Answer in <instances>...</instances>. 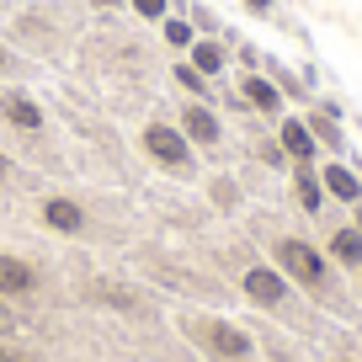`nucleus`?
<instances>
[{
  "instance_id": "obj_22",
  "label": "nucleus",
  "mask_w": 362,
  "mask_h": 362,
  "mask_svg": "<svg viewBox=\"0 0 362 362\" xmlns=\"http://www.w3.org/2000/svg\"><path fill=\"white\" fill-rule=\"evenodd\" d=\"M357 229H362V203H357Z\"/></svg>"
},
{
  "instance_id": "obj_2",
  "label": "nucleus",
  "mask_w": 362,
  "mask_h": 362,
  "mask_svg": "<svg viewBox=\"0 0 362 362\" xmlns=\"http://www.w3.org/2000/svg\"><path fill=\"white\" fill-rule=\"evenodd\" d=\"M277 261L288 267V277L304 288H325V256L304 240H277Z\"/></svg>"
},
{
  "instance_id": "obj_18",
  "label": "nucleus",
  "mask_w": 362,
  "mask_h": 362,
  "mask_svg": "<svg viewBox=\"0 0 362 362\" xmlns=\"http://www.w3.org/2000/svg\"><path fill=\"white\" fill-rule=\"evenodd\" d=\"M176 80H181L187 90H203V75H197V69H176Z\"/></svg>"
},
{
  "instance_id": "obj_9",
  "label": "nucleus",
  "mask_w": 362,
  "mask_h": 362,
  "mask_svg": "<svg viewBox=\"0 0 362 362\" xmlns=\"http://www.w3.org/2000/svg\"><path fill=\"white\" fill-rule=\"evenodd\" d=\"M283 149H288L293 160H309V155H315V134H309V123H293V117H288V123H283Z\"/></svg>"
},
{
  "instance_id": "obj_6",
  "label": "nucleus",
  "mask_w": 362,
  "mask_h": 362,
  "mask_svg": "<svg viewBox=\"0 0 362 362\" xmlns=\"http://www.w3.org/2000/svg\"><path fill=\"white\" fill-rule=\"evenodd\" d=\"M0 112L11 117L16 128H43V112H37V102H27L22 90H6V96H0Z\"/></svg>"
},
{
  "instance_id": "obj_20",
  "label": "nucleus",
  "mask_w": 362,
  "mask_h": 362,
  "mask_svg": "<svg viewBox=\"0 0 362 362\" xmlns=\"http://www.w3.org/2000/svg\"><path fill=\"white\" fill-rule=\"evenodd\" d=\"M250 6H256V11H267V0H250Z\"/></svg>"
},
{
  "instance_id": "obj_25",
  "label": "nucleus",
  "mask_w": 362,
  "mask_h": 362,
  "mask_svg": "<svg viewBox=\"0 0 362 362\" xmlns=\"http://www.w3.org/2000/svg\"><path fill=\"white\" fill-rule=\"evenodd\" d=\"M0 176H6V160H0Z\"/></svg>"
},
{
  "instance_id": "obj_12",
  "label": "nucleus",
  "mask_w": 362,
  "mask_h": 362,
  "mask_svg": "<svg viewBox=\"0 0 362 362\" xmlns=\"http://www.w3.org/2000/svg\"><path fill=\"white\" fill-rule=\"evenodd\" d=\"M293 181H298V203L315 214V208H320V192H325V187H320V176H315L309 165H298V176H293Z\"/></svg>"
},
{
  "instance_id": "obj_10",
  "label": "nucleus",
  "mask_w": 362,
  "mask_h": 362,
  "mask_svg": "<svg viewBox=\"0 0 362 362\" xmlns=\"http://www.w3.org/2000/svg\"><path fill=\"white\" fill-rule=\"evenodd\" d=\"M187 134L203 139V144H214L218 139V117L208 112V107H187Z\"/></svg>"
},
{
  "instance_id": "obj_8",
  "label": "nucleus",
  "mask_w": 362,
  "mask_h": 362,
  "mask_svg": "<svg viewBox=\"0 0 362 362\" xmlns=\"http://www.w3.org/2000/svg\"><path fill=\"white\" fill-rule=\"evenodd\" d=\"M330 256L346 261V267H362V229H336V240H330Z\"/></svg>"
},
{
  "instance_id": "obj_24",
  "label": "nucleus",
  "mask_w": 362,
  "mask_h": 362,
  "mask_svg": "<svg viewBox=\"0 0 362 362\" xmlns=\"http://www.w3.org/2000/svg\"><path fill=\"white\" fill-rule=\"evenodd\" d=\"M0 69H6V48H0Z\"/></svg>"
},
{
  "instance_id": "obj_3",
  "label": "nucleus",
  "mask_w": 362,
  "mask_h": 362,
  "mask_svg": "<svg viewBox=\"0 0 362 362\" xmlns=\"http://www.w3.org/2000/svg\"><path fill=\"white\" fill-rule=\"evenodd\" d=\"M144 144H149V155H155V160H165V165H187V144H181V134H176V128H165V123H155V128H149V134H144Z\"/></svg>"
},
{
  "instance_id": "obj_11",
  "label": "nucleus",
  "mask_w": 362,
  "mask_h": 362,
  "mask_svg": "<svg viewBox=\"0 0 362 362\" xmlns=\"http://www.w3.org/2000/svg\"><path fill=\"white\" fill-rule=\"evenodd\" d=\"M43 218H48L54 229H64V235H75V229H80V208H75V203H64V197H54V203L43 208Z\"/></svg>"
},
{
  "instance_id": "obj_13",
  "label": "nucleus",
  "mask_w": 362,
  "mask_h": 362,
  "mask_svg": "<svg viewBox=\"0 0 362 362\" xmlns=\"http://www.w3.org/2000/svg\"><path fill=\"white\" fill-rule=\"evenodd\" d=\"M245 96H250V107H261V112H277V90H272L267 80L245 75Z\"/></svg>"
},
{
  "instance_id": "obj_21",
  "label": "nucleus",
  "mask_w": 362,
  "mask_h": 362,
  "mask_svg": "<svg viewBox=\"0 0 362 362\" xmlns=\"http://www.w3.org/2000/svg\"><path fill=\"white\" fill-rule=\"evenodd\" d=\"M6 320H11V315H6V304H0V325H6Z\"/></svg>"
},
{
  "instance_id": "obj_7",
  "label": "nucleus",
  "mask_w": 362,
  "mask_h": 362,
  "mask_svg": "<svg viewBox=\"0 0 362 362\" xmlns=\"http://www.w3.org/2000/svg\"><path fill=\"white\" fill-rule=\"evenodd\" d=\"M33 288V267H22L16 256H0V293H27Z\"/></svg>"
},
{
  "instance_id": "obj_5",
  "label": "nucleus",
  "mask_w": 362,
  "mask_h": 362,
  "mask_svg": "<svg viewBox=\"0 0 362 362\" xmlns=\"http://www.w3.org/2000/svg\"><path fill=\"white\" fill-rule=\"evenodd\" d=\"M320 187H325L330 197H341V203H362V181H357V170H346V165H325Z\"/></svg>"
},
{
  "instance_id": "obj_19",
  "label": "nucleus",
  "mask_w": 362,
  "mask_h": 362,
  "mask_svg": "<svg viewBox=\"0 0 362 362\" xmlns=\"http://www.w3.org/2000/svg\"><path fill=\"white\" fill-rule=\"evenodd\" d=\"M0 362H16V357H11V351H6V346H0Z\"/></svg>"
},
{
  "instance_id": "obj_14",
  "label": "nucleus",
  "mask_w": 362,
  "mask_h": 362,
  "mask_svg": "<svg viewBox=\"0 0 362 362\" xmlns=\"http://www.w3.org/2000/svg\"><path fill=\"white\" fill-rule=\"evenodd\" d=\"M218 64H224V54H218V43H197V48H192V69H203V75H214Z\"/></svg>"
},
{
  "instance_id": "obj_17",
  "label": "nucleus",
  "mask_w": 362,
  "mask_h": 362,
  "mask_svg": "<svg viewBox=\"0 0 362 362\" xmlns=\"http://www.w3.org/2000/svg\"><path fill=\"white\" fill-rule=\"evenodd\" d=\"M315 134L325 139V144H341V134H336V123H330V117H315Z\"/></svg>"
},
{
  "instance_id": "obj_23",
  "label": "nucleus",
  "mask_w": 362,
  "mask_h": 362,
  "mask_svg": "<svg viewBox=\"0 0 362 362\" xmlns=\"http://www.w3.org/2000/svg\"><path fill=\"white\" fill-rule=\"evenodd\" d=\"M96 6H117V0H96Z\"/></svg>"
},
{
  "instance_id": "obj_16",
  "label": "nucleus",
  "mask_w": 362,
  "mask_h": 362,
  "mask_svg": "<svg viewBox=\"0 0 362 362\" xmlns=\"http://www.w3.org/2000/svg\"><path fill=\"white\" fill-rule=\"evenodd\" d=\"M134 11H139V16H149V22H155V16H165V0H134Z\"/></svg>"
},
{
  "instance_id": "obj_15",
  "label": "nucleus",
  "mask_w": 362,
  "mask_h": 362,
  "mask_svg": "<svg viewBox=\"0 0 362 362\" xmlns=\"http://www.w3.org/2000/svg\"><path fill=\"white\" fill-rule=\"evenodd\" d=\"M165 37H170V43H192V27H187V22H165Z\"/></svg>"
},
{
  "instance_id": "obj_1",
  "label": "nucleus",
  "mask_w": 362,
  "mask_h": 362,
  "mask_svg": "<svg viewBox=\"0 0 362 362\" xmlns=\"http://www.w3.org/2000/svg\"><path fill=\"white\" fill-rule=\"evenodd\" d=\"M187 336L203 341L214 362H245L250 357V336L235 330V325H224V320H187Z\"/></svg>"
},
{
  "instance_id": "obj_4",
  "label": "nucleus",
  "mask_w": 362,
  "mask_h": 362,
  "mask_svg": "<svg viewBox=\"0 0 362 362\" xmlns=\"http://www.w3.org/2000/svg\"><path fill=\"white\" fill-rule=\"evenodd\" d=\"M245 293L256 298V304H283V298H288V283H283L272 267H250V272H245Z\"/></svg>"
}]
</instances>
